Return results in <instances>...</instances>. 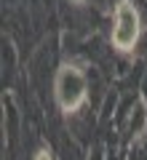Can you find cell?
<instances>
[{
	"label": "cell",
	"mask_w": 147,
	"mask_h": 160,
	"mask_svg": "<svg viewBox=\"0 0 147 160\" xmlns=\"http://www.w3.org/2000/svg\"><path fill=\"white\" fill-rule=\"evenodd\" d=\"M56 99L64 112H75L86 102V78L75 67H62L56 75Z\"/></svg>",
	"instance_id": "obj_1"
},
{
	"label": "cell",
	"mask_w": 147,
	"mask_h": 160,
	"mask_svg": "<svg viewBox=\"0 0 147 160\" xmlns=\"http://www.w3.org/2000/svg\"><path fill=\"white\" fill-rule=\"evenodd\" d=\"M139 40V13L131 3H120L115 8V27H113V43L118 51H131Z\"/></svg>",
	"instance_id": "obj_2"
},
{
	"label": "cell",
	"mask_w": 147,
	"mask_h": 160,
	"mask_svg": "<svg viewBox=\"0 0 147 160\" xmlns=\"http://www.w3.org/2000/svg\"><path fill=\"white\" fill-rule=\"evenodd\" d=\"M35 160H51V158H48V152H38V158H35Z\"/></svg>",
	"instance_id": "obj_3"
},
{
	"label": "cell",
	"mask_w": 147,
	"mask_h": 160,
	"mask_svg": "<svg viewBox=\"0 0 147 160\" xmlns=\"http://www.w3.org/2000/svg\"><path fill=\"white\" fill-rule=\"evenodd\" d=\"M72 3H83V0H72Z\"/></svg>",
	"instance_id": "obj_4"
}]
</instances>
